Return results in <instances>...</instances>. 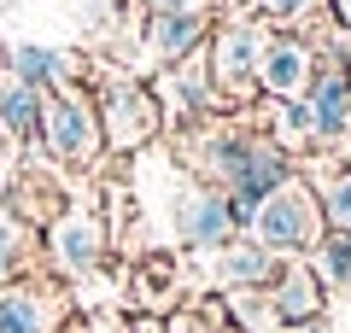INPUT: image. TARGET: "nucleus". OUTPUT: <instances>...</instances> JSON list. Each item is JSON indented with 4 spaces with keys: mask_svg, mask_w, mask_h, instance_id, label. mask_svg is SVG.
<instances>
[{
    "mask_svg": "<svg viewBox=\"0 0 351 333\" xmlns=\"http://www.w3.org/2000/svg\"><path fill=\"white\" fill-rule=\"evenodd\" d=\"M0 123L18 147L36 152L41 147V88L18 82V76H0Z\"/></svg>",
    "mask_w": 351,
    "mask_h": 333,
    "instance_id": "obj_13",
    "label": "nucleus"
},
{
    "mask_svg": "<svg viewBox=\"0 0 351 333\" xmlns=\"http://www.w3.org/2000/svg\"><path fill=\"white\" fill-rule=\"evenodd\" d=\"M6 147H12V135H6V123H0V152H6Z\"/></svg>",
    "mask_w": 351,
    "mask_h": 333,
    "instance_id": "obj_22",
    "label": "nucleus"
},
{
    "mask_svg": "<svg viewBox=\"0 0 351 333\" xmlns=\"http://www.w3.org/2000/svg\"><path fill=\"white\" fill-rule=\"evenodd\" d=\"M36 251H41L36 222H24L18 210L0 205V286H6V281H24V275H36Z\"/></svg>",
    "mask_w": 351,
    "mask_h": 333,
    "instance_id": "obj_15",
    "label": "nucleus"
},
{
    "mask_svg": "<svg viewBox=\"0 0 351 333\" xmlns=\"http://www.w3.org/2000/svg\"><path fill=\"white\" fill-rule=\"evenodd\" d=\"M311 269H316V281L346 286V281H351V234H322V240H316Z\"/></svg>",
    "mask_w": 351,
    "mask_h": 333,
    "instance_id": "obj_18",
    "label": "nucleus"
},
{
    "mask_svg": "<svg viewBox=\"0 0 351 333\" xmlns=\"http://www.w3.org/2000/svg\"><path fill=\"white\" fill-rule=\"evenodd\" d=\"M94 106H100L106 147H117V152H135V147H147V140L158 135V94L141 88L135 76H106V88H100Z\"/></svg>",
    "mask_w": 351,
    "mask_h": 333,
    "instance_id": "obj_5",
    "label": "nucleus"
},
{
    "mask_svg": "<svg viewBox=\"0 0 351 333\" xmlns=\"http://www.w3.org/2000/svg\"><path fill=\"white\" fill-rule=\"evenodd\" d=\"M246 234L258 240L263 251H276V258H281V251H304V246H316V240L328 234V222H322V205H316V193L299 182V175H287L276 193H269L258 210H252Z\"/></svg>",
    "mask_w": 351,
    "mask_h": 333,
    "instance_id": "obj_2",
    "label": "nucleus"
},
{
    "mask_svg": "<svg viewBox=\"0 0 351 333\" xmlns=\"http://www.w3.org/2000/svg\"><path fill=\"white\" fill-rule=\"evenodd\" d=\"M263 41H269V29H263V24H246V18H234V24L217 29L211 53H205V64H211V94H217V106H240V99L258 94Z\"/></svg>",
    "mask_w": 351,
    "mask_h": 333,
    "instance_id": "obj_4",
    "label": "nucleus"
},
{
    "mask_svg": "<svg viewBox=\"0 0 351 333\" xmlns=\"http://www.w3.org/2000/svg\"><path fill=\"white\" fill-rule=\"evenodd\" d=\"M176 234H182V246H193V251H223L228 240H234V205H228V193H217V187H205V182H193V187H182L176 193Z\"/></svg>",
    "mask_w": 351,
    "mask_h": 333,
    "instance_id": "obj_7",
    "label": "nucleus"
},
{
    "mask_svg": "<svg viewBox=\"0 0 351 333\" xmlns=\"http://www.w3.org/2000/svg\"><path fill=\"white\" fill-rule=\"evenodd\" d=\"M211 0H147V12H205Z\"/></svg>",
    "mask_w": 351,
    "mask_h": 333,
    "instance_id": "obj_21",
    "label": "nucleus"
},
{
    "mask_svg": "<svg viewBox=\"0 0 351 333\" xmlns=\"http://www.w3.org/2000/svg\"><path fill=\"white\" fill-rule=\"evenodd\" d=\"M47 258L59 263L64 275H94L106 263V222L82 217V210H64L47 228Z\"/></svg>",
    "mask_w": 351,
    "mask_h": 333,
    "instance_id": "obj_8",
    "label": "nucleus"
},
{
    "mask_svg": "<svg viewBox=\"0 0 351 333\" xmlns=\"http://www.w3.org/2000/svg\"><path fill=\"white\" fill-rule=\"evenodd\" d=\"M276 251H263L258 240H228L211 263V281L228 286V293H252V286H269L276 281Z\"/></svg>",
    "mask_w": 351,
    "mask_h": 333,
    "instance_id": "obj_10",
    "label": "nucleus"
},
{
    "mask_svg": "<svg viewBox=\"0 0 351 333\" xmlns=\"http://www.w3.org/2000/svg\"><path fill=\"white\" fill-rule=\"evenodd\" d=\"M71 298L53 275H24L0 286V333H64Z\"/></svg>",
    "mask_w": 351,
    "mask_h": 333,
    "instance_id": "obj_6",
    "label": "nucleus"
},
{
    "mask_svg": "<svg viewBox=\"0 0 351 333\" xmlns=\"http://www.w3.org/2000/svg\"><path fill=\"white\" fill-rule=\"evenodd\" d=\"M311 76H316V59L299 36H269L263 41V64H258V88L269 99H304L311 94Z\"/></svg>",
    "mask_w": 351,
    "mask_h": 333,
    "instance_id": "obj_9",
    "label": "nucleus"
},
{
    "mask_svg": "<svg viewBox=\"0 0 351 333\" xmlns=\"http://www.w3.org/2000/svg\"><path fill=\"white\" fill-rule=\"evenodd\" d=\"M41 147L59 164H94L100 147H106L100 106H94L82 88H71V82L47 88V94H41Z\"/></svg>",
    "mask_w": 351,
    "mask_h": 333,
    "instance_id": "obj_3",
    "label": "nucleus"
},
{
    "mask_svg": "<svg viewBox=\"0 0 351 333\" xmlns=\"http://www.w3.org/2000/svg\"><path fill=\"white\" fill-rule=\"evenodd\" d=\"M135 293H141V304H164V298L176 293L170 263H164V258H147V263H141V275H135Z\"/></svg>",
    "mask_w": 351,
    "mask_h": 333,
    "instance_id": "obj_19",
    "label": "nucleus"
},
{
    "mask_svg": "<svg viewBox=\"0 0 351 333\" xmlns=\"http://www.w3.org/2000/svg\"><path fill=\"white\" fill-rule=\"evenodd\" d=\"M269 304H276L281 328L316 321V310H322V281H316V269H281V275H276V293H269Z\"/></svg>",
    "mask_w": 351,
    "mask_h": 333,
    "instance_id": "obj_14",
    "label": "nucleus"
},
{
    "mask_svg": "<svg viewBox=\"0 0 351 333\" xmlns=\"http://www.w3.org/2000/svg\"><path fill=\"white\" fill-rule=\"evenodd\" d=\"M311 6H322V0H252V12L263 18H304Z\"/></svg>",
    "mask_w": 351,
    "mask_h": 333,
    "instance_id": "obj_20",
    "label": "nucleus"
},
{
    "mask_svg": "<svg viewBox=\"0 0 351 333\" xmlns=\"http://www.w3.org/2000/svg\"><path fill=\"white\" fill-rule=\"evenodd\" d=\"M205 47V12H152L147 18V53L158 64H182Z\"/></svg>",
    "mask_w": 351,
    "mask_h": 333,
    "instance_id": "obj_11",
    "label": "nucleus"
},
{
    "mask_svg": "<svg viewBox=\"0 0 351 333\" xmlns=\"http://www.w3.org/2000/svg\"><path fill=\"white\" fill-rule=\"evenodd\" d=\"M199 164H205V182H217V193H228L234 222H252V210L293 175L287 152L269 135H258V129H223V135H211Z\"/></svg>",
    "mask_w": 351,
    "mask_h": 333,
    "instance_id": "obj_1",
    "label": "nucleus"
},
{
    "mask_svg": "<svg viewBox=\"0 0 351 333\" xmlns=\"http://www.w3.org/2000/svg\"><path fill=\"white\" fill-rule=\"evenodd\" d=\"M304 106H311V117H316V140H334L339 129H346V111H351V82H346V64H316Z\"/></svg>",
    "mask_w": 351,
    "mask_h": 333,
    "instance_id": "obj_12",
    "label": "nucleus"
},
{
    "mask_svg": "<svg viewBox=\"0 0 351 333\" xmlns=\"http://www.w3.org/2000/svg\"><path fill=\"white\" fill-rule=\"evenodd\" d=\"M322 222L328 234H351V164H334V170L322 175Z\"/></svg>",
    "mask_w": 351,
    "mask_h": 333,
    "instance_id": "obj_17",
    "label": "nucleus"
},
{
    "mask_svg": "<svg viewBox=\"0 0 351 333\" xmlns=\"http://www.w3.org/2000/svg\"><path fill=\"white\" fill-rule=\"evenodd\" d=\"M6 71L18 76V82H29V88H59V82H71V71H76V59H64V53H53V47H41V41H24V47H12L6 53Z\"/></svg>",
    "mask_w": 351,
    "mask_h": 333,
    "instance_id": "obj_16",
    "label": "nucleus"
}]
</instances>
